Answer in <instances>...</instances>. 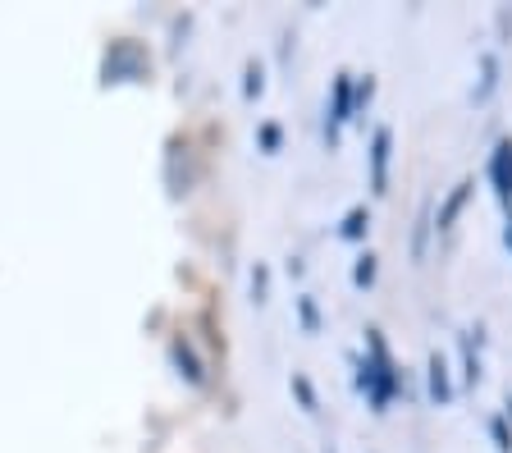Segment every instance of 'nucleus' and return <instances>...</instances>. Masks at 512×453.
Here are the masks:
<instances>
[{"label":"nucleus","instance_id":"obj_1","mask_svg":"<svg viewBox=\"0 0 512 453\" xmlns=\"http://www.w3.org/2000/svg\"><path fill=\"white\" fill-rule=\"evenodd\" d=\"M366 344H371V357L362 362V376H357V385L371 394L375 408H384V403L398 394V371H394V362H389V348H384L380 330H366Z\"/></svg>","mask_w":512,"mask_h":453},{"label":"nucleus","instance_id":"obj_2","mask_svg":"<svg viewBox=\"0 0 512 453\" xmlns=\"http://www.w3.org/2000/svg\"><path fill=\"white\" fill-rule=\"evenodd\" d=\"M147 74V51L133 42H115L106 55V83H133Z\"/></svg>","mask_w":512,"mask_h":453},{"label":"nucleus","instance_id":"obj_3","mask_svg":"<svg viewBox=\"0 0 512 453\" xmlns=\"http://www.w3.org/2000/svg\"><path fill=\"white\" fill-rule=\"evenodd\" d=\"M490 179H494V193H499V202L512 206V142H499V147H494Z\"/></svg>","mask_w":512,"mask_h":453},{"label":"nucleus","instance_id":"obj_4","mask_svg":"<svg viewBox=\"0 0 512 453\" xmlns=\"http://www.w3.org/2000/svg\"><path fill=\"white\" fill-rule=\"evenodd\" d=\"M389 147H394V133L380 129L371 142V184L375 193H384V184H389Z\"/></svg>","mask_w":512,"mask_h":453},{"label":"nucleus","instance_id":"obj_5","mask_svg":"<svg viewBox=\"0 0 512 453\" xmlns=\"http://www.w3.org/2000/svg\"><path fill=\"white\" fill-rule=\"evenodd\" d=\"M467 197H471V179H462V184L448 193V202L439 206V220H435V225L439 229H453V220H458V211L467 206Z\"/></svg>","mask_w":512,"mask_h":453},{"label":"nucleus","instance_id":"obj_6","mask_svg":"<svg viewBox=\"0 0 512 453\" xmlns=\"http://www.w3.org/2000/svg\"><path fill=\"white\" fill-rule=\"evenodd\" d=\"M430 399L435 403H448V394H453V389H448V367H444V357L439 353H430Z\"/></svg>","mask_w":512,"mask_h":453},{"label":"nucleus","instance_id":"obj_7","mask_svg":"<svg viewBox=\"0 0 512 453\" xmlns=\"http://www.w3.org/2000/svg\"><path fill=\"white\" fill-rule=\"evenodd\" d=\"M343 119H352V78L348 74L334 78V124H343Z\"/></svg>","mask_w":512,"mask_h":453},{"label":"nucleus","instance_id":"obj_8","mask_svg":"<svg viewBox=\"0 0 512 453\" xmlns=\"http://www.w3.org/2000/svg\"><path fill=\"white\" fill-rule=\"evenodd\" d=\"M170 353H174V362H179V367H183V376H188L192 385H202V362L192 357V348H188V344H174Z\"/></svg>","mask_w":512,"mask_h":453},{"label":"nucleus","instance_id":"obj_9","mask_svg":"<svg viewBox=\"0 0 512 453\" xmlns=\"http://www.w3.org/2000/svg\"><path fill=\"white\" fill-rule=\"evenodd\" d=\"M366 225H371V220H366V206H352L348 216H343V238H362Z\"/></svg>","mask_w":512,"mask_h":453},{"label":"nucleus","instance_id":"obj_10","mask_svg":"<svg viewBox=\"0 0 512 453\" xmlns=\"http://www.w3.org/2000/svg\"><path fill=\"white\" fill-rule=\"evenodd\" d=\"M490 435H494V449H499V453H512V431H508V421L494 417V421H490Z\"/></svg>","mask_w":512,"mask_h":453},{"label":"nucleus","instance_id":"obj_11","mask_svg":"<svg viewBox=\"0 0 512 453\" xmlns=\"http://www.w3.org/2000/svg\"><path fill=\"white\" fill-rule=\"evenodd\" d=\"M375 280V257H362L357 270H352V284H371Z\"/></svg>","mask_w":512,"mask_h":453},{"label":"nucleus","instance_id":"obj_12","mask_svg":"<svg viewBox=\"0 0 512 453\" xmlns=\"http://www.w3.org/2000/svg\"><path fill=\"white\" fill-rule=\"evenodd\" d=\"M462 357H467V380H471V385H476V380H480V367H476V353H471V344H467V339H462Z\"/></svg>","mask_w":512,"mask_h":453},{"label":"nucleus","instance_id":"obj_13","mask_svg":"<svg viewBox=\"0 0 512 453\" xmlns=\"http://www.w3.org/2000/svg\"><path fill=\"white\" fill-rule=\"evenodd\" d=\"M293 389H298V399L307 403V408H316V394H311V385H307V380H302V376H293Z\"/></svg>","mask_w":512,"mask_h":453},{"label":"nucleus","instance_id":"obj_14","mask_svg":"<svg viewBox=\"0 0 512 453\" xmlns=\"http://www.w3.org/2000/svg\"><path fill=\"white\" fill-rule=\"evenodd\" d=\"M247 97H261V69L247 65Z\"/></svg>","mask_w":512,"mask_h":453},{"label":"nucleus","instance_id":"obj_15","mask_svg":"<svg viewBox=\"0 0 512 453\" xmlns=\"http://www.w3.org/2000/svg\"><path fill=\"white\" fill-rule=\"evenodd\" d=\"M261 147H266V151L279 147V129H275V124H270V129H261Z\"/></svg>","mask_w":512,"mask_h":453},{"label":"nucleus","instance_id":"obj_16","mask_svg":"<svg viewBox=\"0 0 512 453\" xmlns=\"http://www.w3.org/2000/svg\"><path fill=\"white\" fill-rule=\"evenodd\" d=\"M302 321H307V325H311V330H316V307H311V302H307V298H302Z\"/></svg>","mask_w":512,"mask_h":453},{"label":"nucleus","instance_id":"obj_17","mask_svg":"<svg viewBox=\"0 0 512 453\" xmlns=\"http://www.w3.org/2000/svg\"><path fill=\"white\" fill-rule=\"evenodd\" d=\"M508 248H512V220H508Z\"/></svg>","mask_w":512,"mask_h":453}]
</instances>
